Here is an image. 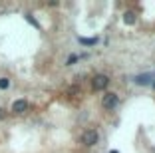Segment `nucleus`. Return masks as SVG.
Segmentation results:
<instances>
[{"label": "nucleus", "mask_w": 155, "mask_h": 153, "mask_svg": "<svg viewBox=\"0 0 155 153\" xmlns=\"http://www.w3.org/2000/svg\"><path fill=\"white\" fill-rule=\"evenodd\" d=\"M153 88H155V81H153Z\"/></svg>", "instance_id": "obj_12"}, {"label": "nucleus", "mask_w": 155, "mask_h": 153, "mask_svg": "<svg viewBox=\"0 0 155 153\" xmlns=\"http://www.w3.org/2000/svg\"><path fill=\"white\" fill-rule=\"evenodd\" d=\"M107 84H110V78L104 76V74H97V76H94V80H91V90L94 91H104L105 88H107Z\"/></svg>", "instance_id": "obj_1"}, {"label": "nucleus", "mask_w": 155, "mask_h": 153, "mask_svg": "<svg viewBox=\"0 0 155 153\" xmlns=\"http://www.w3.org/2000/svg\"><path fill=\"white\" fill-rule=\"evenodd\" d=\"M119 104V98L115 94H104V99H101V105H104L105 109H114L117 108Z\"/></svg>", "instance_id": "obj_3"}, {"label": "nucleus", "mask_w": 155, "mask_h": 153, "mask_svg": "<svg viewBox=\"0 0 155 153\" xmlns=\"http://www.w3.org/2000/svg\"><path fill=\"white\" fill-rule=\"evenodd\" d=\"M26 20H28V22H30V24H32V26H36V28H40V24H38V22H36V18H34L32 14H26Z\"/></svg>", "instance_id": "obj_9"}, {"label": "nucleus", "mask_w": 155, "mask_h": 153, "mask_svg": "<svg viewBox=\"0 0 155 153\" xmlns=\"http://www.w3.org/2000/svg\"><path fill=\"white\" fill-rule=\"evenodd\" d=\"M80 44H84V46H94V44H97V38H80Z\"/></svg>", "instance_id": "obj_7"}, {"label": "nucleus", "mask_w": 155, "mask_h": 153, "mask_svg": "<svg viewBox=\"0 0 155 153\" xmlns=\"http://www.w3.org/2000/svg\"><path fill=\"white\" fill-rule=\"evenodd\" d=\"M26 109H28V101L26 99H16V101L12 104V111L14 113H24Z\"/></svg>", "instance_id": "obj_5"}, {"label": "nucleus", "mask_w": 155, "mask_h": 153, "mask_svg": "<svg viewBox=\"0 0 155 153\" xmlns=\"http://www.w3.org/2000/svg\"><path fill=\"white\" fill-rule=\"evenodd\" d=\"M151 80H153V74H139V76L133 78V81H135L137 86H149Z\"/></svg>", "instance_id": "obj_4"}, {"label": "nucleus", "mask_w": 155, "mask_h": 153, "mask_svg": "<svg viewBox=\"0 0 155 153\" xmlns=\"http://www.w3.org/2000/svg\"><path fill=\"white\" fill-rule=\"evenodd\" d=\"M2 117H4V109L0 108V119H2Z\"/></svg>", "instance_id": "obj_11"}, {"label": "nucleus", "mask_w": 155, "mask_h": 153, "mask_svg": "<svg viewBox=\"0 0 155 153\" xmlns=\"http://www.w3.org/2000/svg\"><path fill=\"white\" fill-rule=\"evenodd\" d=\"M135 20H137V16H135V12H131V10H127V12L123 14V22L127 24V26L135 24Z\"/></svg>", "instance_id": "obj_6"}, {"label": "nucleus", "mask_w": 155, "mask_h": 153, "mask_svg": "<svg viewBox=\"0 0 155 153\" xmlns=\"http://www.w3.org/2000/svg\"><path fill=\"white\" fill-rule=\"evenodd\" d=\"M10 86V80L8 78H0V90H6Z\"/></svg>", "instance_id": "obj_8"}, {"label": "nucleus", "mask_w": 155, "mask_h": 153, "mask_svg": "<svg viewBox=\"0 0 155 153\" xmlns=\"http://www.w3.org/2000/svg\"><path fill=\"white\" fill-rule=\"evenodd\" d=\"M97 139H100V135H97V131H96V129H87L86 133L82 135V143H84V145H87V147L96 145V143H97Z\"/></svg>", "instance_id": "obj_2"}, {"label": "nucleus", "mask_w": 155, "mask_h": 153, "mask_svg": "<svg viewBox=\"0 0 155 153\" xmlns=\"http://www.w3.org/2000/svg\"><path fill=\"white\" fill-rule=\"evenodd\" d=\"M76 62H78V56L76 54H72L68 60H66V64H68V66H72V64H76Z\"/></svg>", "instance_id": "obj_10"}]
</instances>
